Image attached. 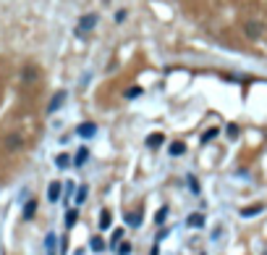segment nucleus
I'll use <instances>...</instances> for the list:
<instances>
[{
    "label": "nucleus",
    "instance_id": "obj_1",
    "mask_svg": "<svg viewBox=\"0 0 267 255\" xmlns=\"http://www.w3.org/2000/svg\"><path fill=\"white\" fill-rule=\"evenodd\" d=\"M94 24H97V13H87V16H82V19H79V24H76V32H79V35H87L89 29H94Z\"/></svg>",
    "mask_w": 267,
    "mask_h": 255
},
{
    "label": "nucleus",
    "instance_id": "obj_2",
    "mask_svg": "<svg viewBox=\"0 0 267 255\" xmlns=\"http://www.w3.org/2000/svg\"><path fill=\"white\" fill-rule=\"evenodd\" d=\"M79 137H94V132H97V126H94L92 121H87V124H79Z\"/></svg>",
    "mask_w": 267,
    "mask_h": 255
},
{
    "label": "nucleus",
    "instance_id": "obj_3",
    "mask_svg": "<svg viewBox=\"0 0 267 255\" xmlns=\"http://www.w3.org/2000/svg\"><path fill=\"white\" fill-rule=\"evenodd\" d=\"M63 103H66V92H58V95L50 100V106H47V113H55V111L63 106Z\"/></svg>",
    "mask_w": 267,
    "mask_h": 255
},
{
    "label": "nucleus",
    "instance_id": "obj_4",
    "mask_svg": "<svg viewBox=\"0 0 267 255\" xmlns=\"http://www.w3.org/2000/svg\"><path fill=\"white\" fill-rule=\"evenodd\" d=\"M60 192H63V189H60V184H58V182H53L50 187H47V200H50V203H58V200H60Z\"/></svg>",
    "mask_w": 267,
    "mask_h": 255
},
{
    "label": "nucleus",
    "instance_id": "obj_5",
    "mask_svg": "<svg viewBox=\"0 0 267 255\" xmlns=\"http://www.w3.org/2000/svg\"><path fill=\"white\" fill-rule=\"evenodd\" d=\"M34 213H37V200H29V203L24 205V218L29 221V218L34 216Z\"/></svg>",
    "mask_w": 267,
    "mask_h": 255
},
{
    "label": "nucleus",
    "instance_id": "obj_6",
    "mask_svg": "<svg viewBox=\"0 0 267 255\" xmlns=\"http://www.w3.org/2000/svg\"><path fill=\"white\" fill-rule=\"evenodd\" d=\"M168 150H170V155H183V153H186V145H183V142H170Z\"/></svg>",
    "mask_w": 267,
    "mask_h": 255
},
{
    "label": "nucleus",
    "instance_id": "obj_7",
    "mask_svg": "<svg viewBox=\"0 0 267 255\" xmlns=\"http://www.w3.org/2000/svg\"><path fill=\"white\" fill-rule=\"evenodd\" d=\"M246 32H249V37H259V32H262V26H259L257 21H249V24H246Z\"/></svg>",
    "mask_w": 267,
    "mask_h": 255
},
{
    "label": "nucleus",
    "instance_id": "obj_8",
    "mask_svg": "<svg viewBox=\"0 0 267 255\" xmlns=\"http://www.w3.org/2000/svg\"><path fill=\"white\" fill-rule=\"evenodd\" d=\"M87 158H89V150H79V153H76V158H73V163H76V166H84V163H87Z\"/></svg>",
    "mask_w": 267,
    "mask_h": 255
},
{
    "label": "nucleus",
    "instance_id": "obj_9",
    "mask_svg": "<svg viewBox=\"0 0 267 255\" xmlns=\"http://www.w3.org/2000/svg\"><path fill=\"white\" fill-rule=\"evenodd\" d=\"M45 247H47V255H55V234H47Z\"/></svg>",
    "mask_w": 267,
    "mask_h": 255
},
{
    "label": "nucleus",
    "instance_id": "obj_10",
    "mask_svg": "<svg viewBox=\"0 0 267 255\" xmlns=\"http://www.w3.org/2000/svg\"><path fill=\"white\" fill-rule=\"evenodd\" d=\"M202 224H204L202 213H192V216H188V227H202Z\"/></svg>",
    "mask_w": 267,
    "mask_h": 255
},
{
    "label": "nucleus",
    "instance_id": "obj_11",
    "mask_svg": "<svg viewBox=\"0 0 267 255\" xmlns=\"http://www.w3.org/2000/svg\"><path fill=\"white\" fill-rule=\"evenodd\" d=\"M160 142H163V134H149V140H147V145L155 150V147H160Z\"/></svg>",
    "mask_w": 267,
    "mask_h": 255
},
{
    "label": "nucleus",
    "instance_id": "obj_12",
    "mask_svg": "<svg viewBox=\"0 0 267 255\" xmlns=\"http://www.w3.org/2000/svg\"><path fill=\"white\" fill-rule=\"evenodd\" d=\"M94 252H100V250H105V242H102V237H94L92 239V245H89Z\"/></svg>",
    "mask_w": 267,
    "mask_h": 255
},
{
    "label": "nucleus",
    "instance_id": "obj_13",
    "mask_svg": "<svg viewBox=\"0 0 267 255\" xmlns=\"http://www.w3.org/2000/svg\"><path fill=\"white\" fill-rule=\"evenodd\" d=\"M262 211V205H254V208H244V211H241V216L246 218V216H257Z\"/></svg>",
    "mask_w": 267,
    "mask_h": 255
},
{
    "label": "nucleus",
    "instance_id": "obj_14",
    "mask_svg": "<svg viewBox=\"0 0 267 255\" xmlns=\"http://www.w3.org/2000/svg\"><path fill=\"white\" fill-rule=\"evenodd\" d=\"M126 221H129L131 227H139V224H141V213H129V216H126Z\"/></svg>",
    "mask_w": 267,
    "mask_h": 255
},
{
    "label": "nucleus",
    "instance_id": "obj_15",
    "mask_svg": "<svg viewBox=\"0 0 267 255\" xmlns=\"http://www.w3.org/2000/svg\"><path fill=\"white\" fill-rule=\"evenodd\" d=\"M215 137H217V129H207V132L202 134V142H210V140H215Z\"/></svg>",
    "mask_w": 267,
    "mask_h": 255
},
{
    "label": "nucleus",
    "instance_id": "obj_16",
    "mask_svg": "<svg viewBox=\"0 0 267 255\" xmlns=\"http://www.w3.org/2000/svg\"><path fill=\"white\" fill-rule=\"evenodd\" d=\"M8 147H21V137H19V134H11V137H8Z\"/></svg>",
    "mask_w": 267,
    "mask_h": 255
},
{
    "label": "nucleus",
    "instance_id": "obj_17",
    "mask_svg": "<svg viewBox=\"0 0 267 255\" xmlns=\"http://www.w3.org/2000/svg\"><path fill=\"white\" fill-rule=\"evenodd\" d=\"M76 218H79V213H76V211H68V213H66V227H73Z\"/></svg>",
    "mask_w": 267,
    "mask_h": 255
},
{
    "label": "nucleus",
    "instance_id": "obj_18",
    "mask_svg": "<svg viewBox=\"0 0 267 255\" xmlns=\"http://www.w3.org/2000/svg\"><path fill=\"white\" fill-rule=\"evenodd\" d=\"M55 163H58V169H68V155H58Z\"/></svg>",
    "mask_w": 267,
    "mask_h": 255
},
{
    "label": "nucleus",
    "instance_id": "obj_19",
    "mask_svg": "<svg viewBox=\"0 0 267 255\" xmlns=\"http://www.w3.org/2000/svg\"><path fill=\"white\" fill-rule=\"evenodd\" d=\"M100 227L107 229L110 227V211H102V218H100Z\"/></svg>",
    "mask_w": 267,
    "mask_h": 255
},
{
    "label": "nucleus",
    "instance_id": "obj_20",
    "mask_svg": "<svg viewBox=\"0 0 267 255\" xmlns=\"http://www.w3.org/2000/svg\"><path fill=\"white\" fill-rule=\"evenodd\" d=\"M139 95H141V87H131L129 92H126V98H129V100H134V98H139Z\"/></svg>",
    "mask_w": 267,
    "mask_h": 255
},
{
    "label": "nucleus",
    "instance_id": "obj_21",
    "mask_svg": "<svg viewBox=\"0 0 267 255\" xmlns=\"http://www.w3.org/2000/svg\"><path fill=\"white\" fill-rule=\"evenodd\" d=\"M84 198H87V187H82L76 192V203H84Z\"/></svg>",
    "mask_w": 267,
    "mask_h": 255
},
{
    "label": "nucleus",
    "instance_id": "obj_22",
    "mask_svg": "<svg viewBox=\"0 0 267 255\" xmlns=\"http://www.w3.org/2000/svg\"><path fill=\"white\" fill-rule=\"evenodd\" d=\"M121 237H123V229H116V232H113V245H116V247H118V242H121Z\"/></svg>",
    "mask_w": 267,
    "mask_h": 255
},
{
    "label": "nucleus",
    "instance_id": "obj_23",
    "mask_svg": "<svg viewBox=\"0 0 267 255\" xmlns=\"http://www.w3.org/2000/svg\"><path fill=\"white\" fill-rule=\"evenodd\" d=\"M118 252H121V255H129V252H131V245H126V242L118 245Z\"/></svg>",
    "mask_w": 267,
    "mask_h": 255
},
{
    "label": "nucleus",
    "instance_id": "obj_24",
    "mask_svg": "<svg viewBox=\"0 0 267 255\" xmlns=\"http://www.w3.org/2000/svg\"><path fill=\"white\" fill-rule=\"evenodd\" d=\"M165 213H168V208H163V211H157V224H163V218H165Z\"/></svg>",
    "mask_w": 267,
    "mask_h": 255
},
{
    "label": "nucleus",
    "instance_id": "obj_25",
    "mask_svg": "<svg viewBox=\"0 0 267 255\" xmlns=\"http://www.w3.org/2000/svg\"><path fill=\"white\" fill-rule=\"evenodd\" d=\"M123 19H126V11H118V13H116V21H118V24H121V21H123Z\"/></svg>",
    "mask_w": 267,
    "mask_h": 255
}]
</instances>
